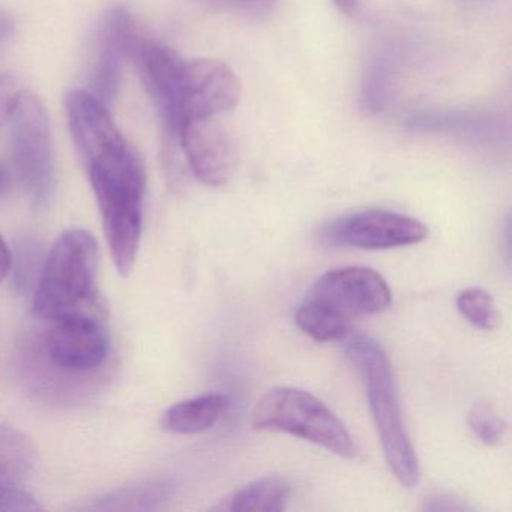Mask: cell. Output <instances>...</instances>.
Instances as JSON below:
<instances>
[{
	"label": "cell",
	"instance_id": "obj_1",
	"mask_svg": "<svg viewBox=\"0 0 512 512\" xmlns=\"http://www.w3.org/2000/svg\"><path fill=\"white\" fill-rule=\"evenodd\" d=\"M77 152L103 217L113 262L125 277L133 271L142 241L145 164L119 128L85 143Z\"/></svg>",
	"mask_w": 512,
	"mask_h": 512
},
{
	"label": "cell",
	"instance_id": "obj_2",
	"mask_svg": "<svg viewBox=\"0 0 512 512\" xmlns=\"http://www.w3.org/2000/svg\"><path fill=\"white\" fill-rule=\"evenodd\" d=\"M98 244L88 230L62 233L50 248L34 293V313L55 320L73 314L100 316Z\"/></svg>",
	"mask_w": 512,
	"mask_h": 512
},
{
	"label": "cell",
	"instance_id": "obj_3",
	"mask_svg": "<svg viewBox=\"0 0 512 512\" xmlns=\"http://www.w3.org/2000/svg\"><path fill=\"white\" fill-rule=\"evenodd\" d=\"M346 353L361 374L389 469L403 487H415L421 475L418 455L404 425L391 362L385 350L371 338L358 335L347 341Z\"/></svg>",
	"mask_w": 512,
	"mask_h": 512
},
{
	"label": "cell",
	"instance_id": "obj_4",
	"mask_svg": "<svg viewBox=\"0 0 512 512\" xmlns=\"http://www.w3.org/2000/svg\"><path fill=\"white\" fill-rule=\"evenodd\" d=\"M251 427L301 437L347 460L358 455L346 425L323 401L304 389L278 386L266 392L254 406Z\"/></svg>",
	"mask_w": 512,
	"mask_h": 512
},
{
	"label": "cell",
	"instance_id": "obj_5",
	"mask_svg": "<svg viewBox=\"0 0 512 512\" xmlns=\"http://www.w3.org/2000/svg\"><path fill=\"white\" fill-rule=\"evenodd\" d=\"M8 124L20 182L38 208H47L55 196L56 170L46 107L35 95L23 91Z\"/></svg>",
	"mask_w": 512,
	"mask_h": 512
},
{
	"label": "cell",
	"instance_id": "obj_6",
	"mask_svg": "<svg viewBox=\"0 0 512 512\" xmlns=\"http://www.w3.org/2000/svg\"><path fill=\"white\" fill-rule=\"evenodd\" d=\"M41 353L53 373L82 380L109 361L110 341L100 316L73 314L49 320Z\"/></svg>",
	"mask_w": 512,
	"mask_h": 512
},
{
	"label": "cell",
	"instance_id": "obj_7",
	"mask_svg": "<svg viewBox=\"0 0 512 512\" xmlns=\"http://www.w3.org/2000/svg\"><path fill=\"white\" fill-rule=\"evenodd\" d=\"M242 86L232 68L214 59L185 62L178 106L169 136L185 122L220 118L232 112L241 100Z\"/></svg>",
	"mask_w": 512,
	"mask_h": 512
},
{
	"label": "cell",
	"instance_id": "obj_8",
	"mask_svg": "<svg viewBox=\"0 0 512 512\" xmlns=\"http://www.w3.org/2000/svg\"><path fill=\"white\" fill-rule=\"evenodd\" d=\"M428 236L422 221L398 212L370 209L338 218L320 230V241L329 247L389 250L419 244Z\"/></svg>",
	"mask_w": 512,
	"mask_h": 512
},
{
	"label": "cell",
	"instance_id": "obj_9",
	"mask_svg": "<svg viewBox=\"0 0 512 512\" xmlns=\"http://www.w3.org/2000/svg\"><path fill=\"white\" fill-rule=\"evenodd\" d=\"M188 169L208 187H223L238 169V146L220 118L199 119L182 124L173 137Z\"/></svg>",
	"mask_w": 512,
	"mask_h": 512
},
{
	"label": "cell",
	"instance_id": "obj_10",
	"mask_svg": "<svg viewBox=\"0 0 512 512\" xmlns=\"http://www.w3.org/2000/svg\"><path fill=\"white\" fill-rule=\"evenodd\" d=\"M310 296L349 320L382 313L392 301L385 278L362 266L326 272L316 281Z\"/></svg>",
	"mask_w": 512,
	"mask_h": 512
},
{
	"label": "cell",
	"instance_id": "obj_11",
	"mask_svg": "<svg viewBox=\"0 0 512 512\" xmlns=\"http://www.w3.org/2000/svg\"><path fill=\"white\" fill-rule=\"evenodd\" d=\"M127 58L136 65L137 73L169 131L175 119L187 59L164 44L134 31L127 38Z\"/></svg>",
	"mask_w": 512,
	"mask_h": 512
},
{
	"label": "cell",
	"instance_id": "obj_12",
	"mask_svg": "<svg viewBox=\"0 0 512 512\" xmlns=\"http://www.w3.org/2000/svg\"><path fill=\"white\" fill-rule=\"evenodd\" d=\"M37 461V448L28 434L0 424V511H38L25 484Z\"/></svg>",
	"mask_w": 512,
	"mask_h": 512
},
{
	"label": "cell",
	"instance_id": "obj_13",
	"mask_svg": "<svg viewBox=\"0 0 512 512\" xmlns=\"http://www.w3.org/2000/svg\"><path fill=\"white\" fill-rule=\"evenodd\" d=\"M133 32V19L127 11H110L95 38L91 70V94L109 106L119 92L122 79V59L127 58V38Z\"/></svg>",
	"mask_w": 512,
	"mask_h": 512
},
{
	"label": "cell",
	"instance_id": "obj_14",
	"mask_svg": "<svg viewBox=\"0 0 512 512\" xmlns=\"http://www.w3.org/2000/svg\"><path fill=\"white\" fill-rule=\"evenodd\" d=\"M175 494V485L166 479L136 481L115 488L92 500L85 509L92 511H157L164 508Z\"/></svg>",
	"mask_w": 512,
	"mask_h": 512
},
{
	"label": "cell",
	"instance_id": "obj_15",
	"mask_svg": "<svg viewBox=\"0 0 512 512\" xmlns=\"http://www.w3.org/2000/svg\"><path fill=\"white\" fill-rule=\"evenodd\" d=\"M229 406V397L223 394H206L181 401L164 413V430L175 434L203 433L223 418Z\"/></svg>",
	"mask_w": 512,
	"mask_h": 512
},
{
	"label": "cell",
	"instance_id": "obj_16",
	"mask_svg": "<svg viewBox=\"0 0 512 512\" xmlns=\"http://www.w3.org/2000/svg\"><path fill=\"white\" fill-rule=\"evenodd\" d=\"M289 482L280 476H265L221 500L214 509L238 512H280L290 497Z\"/></svg>",
	"mask_w": 512,
	"mask_h": 512
},
{
	"label": "cell",
	"instance_id": "obj_17",
	"mask_svg": "<svg viewBox=\"0 0 512 512\" xmlns=\"http://www.w3.org/2000/svg\"><path fill=\"white\" fill-rule=\"evenodd\" d=\"M295 320L305 334L319 343L343 341L349 337L350 320L311 296L299 305Z\"/></svg>",
	"mask_w": 512,
	"mask_h": 512
},
{
	"label": "cell",
	"instance_id": "obj_18",
	"mask_svg": "<svg viewBox=\"0 0 512 512\" xmlns=\"http://www.w3.org/2000/svg\"><path fill=\"white\" fill-rule=\"evenodd\" d=\"M457 310L461 316L481 331H493L499 326L500 314L490 293L482 289L461 290L457 295Z\"/></svg>",
	"mask_w": 512,
	"mask_h": 512
},
{
	"label": "cell",
	"instance_id": "obj_19",
	"mask_svg": "<svg viewBox=\"0 0 512 512\" xmlns=\"http://www.w3.org/2000/svg\"><path fill=\"white\" fill-rule=\"evenodd\" d=\"M470 431L478 437L479 442L487 446H497L502 443L506 433V422L496 412L493 404L487 400H479L470 407L467 415Z\"/></svg>",
	"mask_w": 512,
	"mask_h": 512
},
{
	"label": "cell",
	"instance_id": "obj_20",
	"mask_svg": "<svg viewBox=\"0 0 512 512\" xmlns=\"http://www.w3.org/2000/svg\"><path fill=\"white\" fill-rule=\"evenodd\" d=\"M212 10L239 14L248 19H262L271 14L278 0H200Z\"/></svg>",
	"mask_w": 512,
	"mask_h": 512
},
{
	"label": "cell",
	"instance_id": "obj_21",
	"mask_svg": "<svg viewBox=\"0 0 512 512\" xmlns=\"http://www.w3.org/2000/svg\"><path fill=\"white\" fill-rule=\"evenodd\" d=\"M22 92L14 77L0 74V128L10 122Z\"/></svg>",
	"mask_w": 512,
	"mask_h": 512
},
{
	"label": "cell",
	"instance_id": "obj_22",
	"mask_svg": "<svg viewBox=\"0 0 512 512\" xmlns=\"http://www.w3.org/2000/svg\"><path fill=\"white\" fill-rule=\"evenodd\" d=\"M13 268V251L0 236V281L5 280Z\"/></svg>",
	"mask_w": 512,
	"mask_h": 512
},
{
	"label": "cell",
	"instance_id": "obj_23",
	"mask_svg": "<svg viewBox=\"0 0 512 512\" xmlns=\"http://www.w3.org/2000/svg\"><path fill=\"white\" fill-rule=\"evenodd\" d=\"M14 31H16V25H14L13 17L0 8V46L13 37Z\"/></svg>",
	"mask_w": 512,
	"mask_h": 512
},
{
	"label": "cell",
	"instance_id": "obj_24",
	"mask_svg": "<svg viewBox=\"0 0 512 512\" xmlns=\"http://www.w3.org/2000/svg\"><path fill=\"white\" fill-rule=\"evenodd\" d=\"M335 7L340 13L346 14L347 17H356L362 10L364 0H332Z\"/></svg>",
	"mask_w": 512,
	"mask_h": 512
},
{
	"label": "cell",
	"instance_id": "obj_25",
	"mask_svg": "<svg viewBox=\"0 0 512 512\" xmlns=\"http://www.w3.org/2000/svg\"><path fill=\"white\" fill-rule=\"evenodd\" d=\"M5 187H7V173L0 169V193L5 190Z\"/></svg>",
	"mask_w": 512,
	"mask_h": 512
}]
</instances>
